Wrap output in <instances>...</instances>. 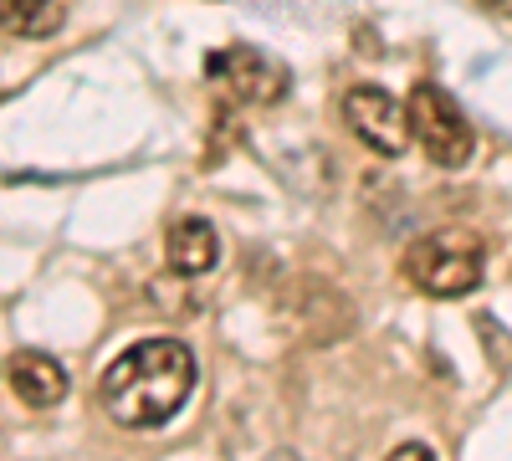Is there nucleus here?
<instances>
[{"mask_svg":"<svg viewBox=\"0 0 512 461\" xmlns=\"http://www.w3.org/2000/svg\"><path fill=\"white\" fill-rule=\"evenodd\" d=\"M195 390V354L180 339H144L123 349L98 380L108 421L123 431H154L175 421Z\"/></svg>","mask_w":512,"mask_h":461,"instance_id":"1","label":"nucleus"},{"mask_svg":"<svg viewBox=\"0 0 512 461\" xmlns=\"http://www.w3.org/2000/svg\"><path fill=\"white\" fill-rule=\"evenodd\" d=\"M482 267H487V251L472 231H436L405 251V277L420 292H431V298H466V292H477Z\"/></svg>","mask_w":512,"mask_h":461,"instance_id":"2","label":"nucleus"},{"mask_svg":"<svg viewBox=\"0 0 512 461\" xmlns=\"http://www.w3.org/2000/svg\"><path fill=\"white\" fill-rule=\"evenodd\" d=\"M405 113H410V139L431 154L441 170H461V164L472 159L477 134H472V123H466V113L456 108V98L446 88L415 82L410 98H405Z\"/></svg>","mask_w":512,"mask_h":461,"instance_id":"3","label":"nucleus"},{"mask_svg":"<svg viewBox=\"0 0 512 461\" xmlns=\"http://www.w3.org/2000/svg\"><path fill=\"white\" fill-rule=\"evenodd\" d=\"M344 118H349V129L374 149V154H405L410 144V113L400 98H390L384 88H374V82H359V88H349L344 98Z\"/></svg>","mask_w":512,"mask_h":461,"instance_id":"4","label":"nucleus"},{"mask_svg":"<svg viewBox=\"0 0 512 461\" xmlns=\"http://www.w3.org/2000/svg\"><path fill=\"white\" fill-rule=\"evenodd\" d=\"M205 72L241 103H277L282 82H287V72L272 57H262L256 47H226V52H216L205 62Z\"/></svg>","mask_w":512,"mask_h":461,"instance_id":"5","label":"nucleus"},{"mask_svg":"<svg viewBox=\"0 0 512 461\" xmlns=\"http://www.w3.org/2000/svg\"><path fill=\"white\" fill-rule=\"evenodd\" d=\"M6 380H11V390L26 400V405H36V410H47V405H57L62 395H67V369L52 359V354H41V349H21V354H11V364H6Z\"/></svg>","mask_w":512,"mask_h":461,"instance_id":"6","label":"nucleus"},{"mask_svg":"<svg viewBox=\"0 0 512 461\" xmlns=\"http://www.w3.org/2000/svg\"><path fill=\"white\" fill-rule=\"evenodd\" d=\"M164 257H169V267H175L180 277H200V272H210L221 262V241H216V231H210L205 221H180V226H169V241H164Z\"/></svg>","mask_w":512,"mask_h":461,"instance_id":"7","label":"nucleus"},{"mask_svg":"<svg viewBox=\"0 0 512 461\" xmlns=\"http://www.w3.org/2000/svg\"><path fill=\"white\" fill-rule=\"evenodd\" d=\"M62 6L57 0H0V31L11 36H47L57 31Z\"/></svg>","mask_w":512,"mask_h":461,"instance_id":"8","label":"nucleus"},{"mask_svg":"<svg viewBox=\"0 0 512 461\" xmlns=\"http://www.w3.org/2000/svg\"><path fill=\"white\" fill-rule=\"evenodd\" d=\"M395 456H405V461H415V456H436V451H431V446H420V441H410V446H400Z\"/></svg>","mask_w":512,"mask_h":461,"instance_id":"9","label":"nucleus"},{"mask_svg":"<svg viewBox=\"0 0 512 461\" xmlns=\"http://www.w3.org/2000/svg\"><path fill=\"white\" fill-rule=\"evenodd\" d=\"M482 6H512V0H482Z\"/></svg>","mask_w":512,"mask_h":461,"instance_id":"10","label":"nucleus"}]
</instances>
